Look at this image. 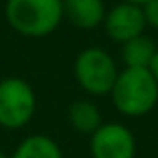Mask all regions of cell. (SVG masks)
Segmentation results:
<instances>
[{
    "instance_id": "cell-1",
    "label": "cell",
    "mask_w": 158,
    "mask_h": 158,
    "mask_svg": "<svg viewBox=\"0 0 158 158\" xmlns=\"http://www.w3.org/2000/svg\"><path fill=\"white\" fill-rule=\"evenodd\" d=\"M110 98L122 116L140 118L158 104V84L148 68H124L116 76Z\"/></svg>"
},
{
    "instance_id": "cell-2",
    "label": "cell",
    "mask_w": 158,
    "mask_h": 158,
    "mask_svg": "<svg viewBox=\"0 0 158 158\" xmlns=\"http://www.w3.org/2000/svg\"><path fill=\"white\" fill-rule=\"evenodd\" d=\"M4 18L24 38H46L62 18V0H6Z\"/></svg>"
},
{
    "instance_id": "cell-3",
    "label": "cell",
    "mask_w": 158,
    "mask_h": 158,
    "mask_svg": "<svg viewBox=\"0 0 158 158\" xmlns=\"http://www.w3.org/2000/svg\"><path fill=\"white\" fill-rule=\"evenodd\" d=\"M116 60L100 46H88L74 60V78L90 96H108L118 76Z\"/></svg>"
},
{
    "instance_id": "cell-4",
    "label": "cell",
    "mask_w": 158,
    "mask_h": 158,
    "mask_svg": "<svg viewBox=\"0 0 158 158\" xmlns=\"http://www.w3.org/2000/svg\"><path fill=\"white\" fill-rule=\"evenodd\" d=\"M36 112V92L24 78L6 76L0 80V126L6 130L24 128Z\"/></svg>"
},
{
    "instance_id": "cell-5",
    "label": "cell",
    "mask_w": 158,
    "mask_h": 158,
    "mask_svg": "<svg viewBox=\"0 0 158 158\" xmlns=\"http://www.w3.org/2000/svg\"><path fill=\"white\" fill-rule=\"evenodd\" d=\"M136 136L122 122H102L90 134L92 158H136Z\"/></svg>"
},
{
    "instance_id": "cell-6",
    "label": "cell",
    "mask_w": 158,
    "mask_h": 158,
    "mask_svg": "<svg viewBox=\"0 0 158 158\" xmlns=\"http://www.w3.org/2000/svg\"><path fill=\"white\" fill-rule=\"evenodd\" d=\"M102 26L110 40L118 44L128 42V40L144 34V30H146L142 6H136L130 2H118L110 10H106Z\"/></svg>"
},
{
    "instance_id": "cell-7",
    "label": "cell",
    "mask_w": 158,
    "mask_h": 158,
    "mask_svg": "<svg viewBox=\"0 0 158 158\" xmlns=\"http://www.w3.org/2000/svg\"><path fill=\"white\" fill-rule=\"evenodd\" d=\"M104 0H62V18L80 30H92L104 22Z\"/></svg>"
},
{
    "instance_id": "cell-8",
    "label": "cell",
    "mask_w": 158,
    "mask_h": 158,
    "mask_svg": "<svg viewBox=\"0 0 158 158\" xmlns=\"http://www.w3.org/2000/svg\"><path fill=\"white\" fill-rule=\"evenodd\" d=\"M10 158H64V154L52 136L30 134L18 142Z\"/></svg>"
},
{
    "instance_id": "cell-9",
    "label": "cell",
    "mask_w": 158,
    "mask_h": 158,
    "mask_svg": "<svg viewBox=\"0 0 158 158\" xmlns=\"http://www.w3.org/2000/svg\"><path fill=\"white\" fill-rule=\"evenodd\" d=\"M156 50L158 48H156L154 40L146 34H140L122 44L120 58L124 62V68H148Z\"/></svg>"
},
{
    "instance_id": "cell-10",
    "label": "cell",
    "mask_w": 158,
    "mask_h": 158,
    "mask_svg": "<svg viewBox=\"0 0 158 158\" xmlns=\"http://www.w3.org/2000/svg\"><path fill=\"white\" fill-rule=\"evenodd\" d=\"M68 122L80 134H92L102 124V114L98 106L90 100H74L68 108Z\"/></svg>"
},
{
    "instance_id": "cell-11",
    "label": "cell",
    "mask_w": 158,
    "mask_h": 158,
    "mask_svg": "<svg viewBox=\"0 0 158 158\" xmlns=\"http://www.w3.org/2000/svg\"><path fill=\"white\" fill-rule=\"evenodd\" d=\"M142 14L146 26L158 30V0H148L146 4H142Z\"/></svg>"
},
{
    "instance_id": "cell-12",
    "label": "cell",
    "mask_w": 158,
    "mask_h": 158,
    "mask_svg": "<svg viewBox=\"0 0 158 158\" xmlns=\"http://www.w3.org/2000/svg\"><path fill=\"white\" fill-rule=\"evenodd\" d=\"M148 70H150V74L154 76V80H156V84H158V50H156V54H154V58H152Z\"/></svg>"
},
{
    "instance_id": "cell-13",
    "label": "cell",
    "mask_w": 158,
    "mask_h": 158,
    "mask_svg": "<svg viewBox=\"0 0 158 158\" xmlns=\"http://www.w3.org/2000/svg\"><path fill=\"white\" fill-rule=\"evenodd\" d=\"M122 2H130V4H136V6H142V4H146L148 0H122Z\"/></svg>"
},
{
    "instance_id": "cell-14",
    "label": "cell",
    "mask_w": 158,
    "mask_h": 158,
    "mask_svg": "<svg viewBox=\"0 0 158 158\" xmlns=\"http://www.w3.org/2000/svg\"><path fill=\"white\" fill-rule=\"evenodd\" d=\"M0 158H10V156H6V154H4L2 150H0Z\"/></svg>"
}]
</instances>
